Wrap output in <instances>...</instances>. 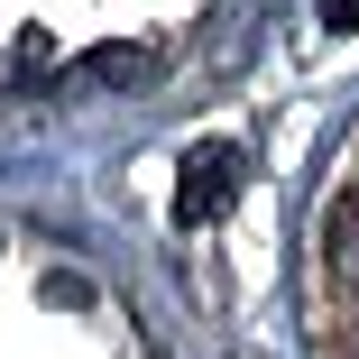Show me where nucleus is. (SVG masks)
Returning a JSON list of instances; mask_svg holds the SVG:
<instances>
[{"instance_id":"nucleus-1","label":"nucleus","mask_w":359,"mask_h":359,"mask_svg":"<svg viewBox=\"0 0 359 359\" xmlns=\"http://www.w3.org/2000/svg\"><path fill=\"white\" fill-rule=\"evenodd\" d=\"M240 184H249V157L231 148V138H203V148L184 157V175H175V222H212V212H231Z\"/></svg>"},{"instance_id":"nucleus-2","label":"nucleus","mask_w":359,"mask_h":359,"mask_svg":"<svg viewBox=\"0 0 359 359\" xmlns=\"http://www.w3.org/2000/svg\"><path fill=\"white\" fill-rule=\"evenodd\" d=\"M323 276L359 304V166H350V175L332 184V203H323Z\"/></svg>"},{"instance_id":"nucleus-3","label":"nucleus","mask_w":359,"mask_h":359,"mask_svg":"<svg viewBox=\"0 0 359 359\" xmlns=\"http://www.w3.org/2000/svg\"><path fill=\"white\" fill-rule=\"evenodd\" d=\"M157 46H93L83 65H74V83H111V93H129V83H157Z\"/></svg>"},{"instance_id":"nucleus-4","label":"nucleus","mask_w":359,"mask_h":359,"mask_svg":"<svg viewBox=\"0 0 359 359\" xmlns=\"http://www.w3.org/2000/svg\"><path fill=\"white\" fill-rule=\"evenodd\" d=\"M323 19L332 28H359V0H323Z\"/></svg>"}]
</instances>
